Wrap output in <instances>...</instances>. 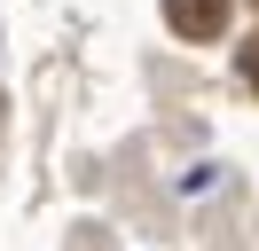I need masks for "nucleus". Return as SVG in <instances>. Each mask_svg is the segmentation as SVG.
Segmentation results:
<instances>
[{
	"label": "nucleus",
	"instance_id": "nucleus-1",
	"mask_svg": "<svg viewBox=\"0 0 259 251\" xmlns=\"http://www.w3.org/2000/svg\"><path fill=\"white\" fill-rule=\"evenodd\" d=\"M165 24L181 39H220L228 31V0H165Z\"/></svg>",
	"mask_w": 259,
	"mask_h": 251
},
{
	"label": "nucleus",
	"instance_id": "nucleus-2",
	"mask_svg": "<svg viewBox=\"0 0 259 251\" xmlns=\"http://www.w3.org/2000/svg\"><path fill=\"white\" fill-rule=\"evenodd\" d=\"M236 78H243V87L259 94V39H251V47H243V55H236Z\"/></svg>",
	"mask_w": 259,
	"mask_h": 251
},
{
	"label": "nucleus",
	"instance_id": "nucleus-3",
	"mask_svg": "<svg viewBox=\"0 0 259 251\" xmlns=\"http://www.w3.org/2000/svg\"><path fill=\"white\" fill-rule=\"evenodd\" d=\"M251 8H259V0H251Z\"/></svg>",
	"mask_w": 259,
	"mask_h": 251
}]
</instances>
